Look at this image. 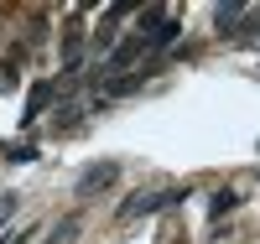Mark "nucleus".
Wrapping results in <instances>:
<instances>
[{
    "label": "nucleus",
    "instance_id": "obj_1",
    "mask_svg": "<svg viewBox=\"0 0 260 244\" xmlns=\"http://www.w3.org/2000/svg\"><path fill=\"white\" fill-rule=\"evenodd\" d=\"M182 187H172V192H136L130 203H120V218L130 224V218H146V213H161V208H172V203H182Z\"/></svg>",
    "mask_w": 260,
    "mask_h": 244
},
{
    "label": "nucleus",
    "instance_id": "obj_2",
    "mask_svg": "<svg viewBox=\"0 0 260 244\" xmlns=\"http://www.w3.org/2000/svg\"><path fill=\"white\" fill-rule=\"evenodd\" d=\"M115 177H120V166H115V161H99V166H89V171L78 177V187H73V192H78V197H94V192L110 187Z\"/></svg>",
    "mask_w": 260,
    "mask_h": 244
},
{
    "label": "nucleus",
    "instance_id": "obj_3",
    "mask_svg": "<svg viewBox=\"0 0 260 244\" xmlns=\"http://www.w3.org/2000/svg\"><path fill=\"white\" fill-rule=\"evenodd\" d=\"M57 94L52 88V78H42V83H31V94H26V109H21V130H31L37 120H42V109H47V99Z\"/></svg>",
    "mask_w": 260,
    "mask_h": 244
},
{
    "label": "nucleus",
    "instance_id": "obj_4",
    "mask_svg": "<svg viewBox=\"0 0 260 244\" xmlns=\"http://www.w3.org/2000/svg\"><path fill=\"white\" fill-rule=\"evenodd\" d=\"M141 52H146V42H141V37H125L120 47L110 52V62H104V68H99V78H110V73H120V68H130V62H136Z\"/></svg>",
    "mask_w": 260,
    "mask_h": 244
},
{
    "label": "nucleus",
    "instance_id": "obj_5",
    "mask_svg": "<svg viewBox=\"0 0 260 244\" xmlns=\"http://www.w3.org/2000/svg\"><path fill=\"white\" fill-rule=\"evenodd\" d=\"M177 31H182V21H177V16H167L161 26L146 37V52H151V47H172V42H177Z\"/></svg>",
    "mask_w": 260,
    "mask_h": 244
},
{
    "label": "nucleus",
    "instance_id": "obj_6",
    "mask_svg": "<svg viewBox=\"0 0 260 244\" xmlns=\"http://www.w3.org/2000/svg\"><path fill=\"white\" fill-rule=\"evenodd\" d=\"M234 208H240V192H234V187H219V192L208 197V218H224V213H234Z\"/></svg>",
    "mask_w": 260,
    "mask_h": 244
},
{
    "label": "nucleus",
    "instance_id": "obj_7",
    "mask_svg": "<svg viewBox=\"0 0 260 244\" xmlns=\"http://www.w3.org/2000/svg\"><path fill=\"white\" fill-rule=\"evenodd\" d=\"M240 21H245V6H219V11H213V26H219L224 37L240 31Z\"/></svg>",
    "mask_w": 260,
    "mask_h": 244
},
{
    "label": "nucleus",
    "instance_id": "obj_8",
    "mask_svg": "<svg viewBox=\"0 0 260 244\" xmlns=\"http://www.w3.org/2000/svg\"><path fill=\"white\" fill-rule=\"evenodd\" d=\"M161 21H167V6H146V11H141V42H146L151 31H156Z\"/></svg>",
    "mask_w": 260,
    "mask_h": 244
},
{
    "label": "nucleus",
    "instance_id": "obj_9",
    "mask_svg": "<svg viewBox=\"0 0 260 244\" xmlns=\"http://www.w3.org/2000/svg\"><path fill=\"white\" fill-rule=\"evenodd\" d=\"M73 234H78V213H68V218H62V224L52 229V239H47V244H68Z\"/></svg>",
    "mask_w": 260,
    "mask_h": 244
},
{
    "label": "nucleus",
    "instance_id": "obj_10",
    "mask_svg": "<svg viewBox=\"0 0 260 244\" xmlns=\"http://www.w3.org/2000/svg\"><path fill=\"white\" fill-rule=\"evenodd\" d=\"M94 47H99V52H104V47H115V21H110V16H104V26L94 31Z\"/></svg>",
    "mask_w": 260,
    "mask_h": 244
},
{
    "label": "nucleus",
    "instance_id": "obj_11",
    "mask_svg": "<svg viewBox=\"0 0 260 244\" xmlns=\"http://www.w3.org/2000/svg\"><path fill=\"white\" fill-rule=\"evenodd\" d=\"M21 78H16V62H0V94H11Z\"/></svg>",
    "mask_w": 260,
    "mask_h": 244
},
{
    "label": "nucleus",
    "instance_id": "obj_12",
    "mask_svg": "<svg viewBox=\"0 0 260 244\" xmlns=\"http://www.w3.org/2000/svg\"><path fill=\"white\" fill-rule=\"evenodd\" d=\"M234 37H260V11H255L250 21H240V31H234Z\"/></svg>",
    "mask_w": 260,
    "mask_h": 244
},
{
    "label": "nucleus",
    "instance_id": "obj_13",
    "mask_svg": "<svg viewBox=\"0 0 260 244\" xmlns=\"http://www.w3.org/2000/svg\"><path fill=\"white\" fill-rule=\"evenodd\" d=\"M37 229H11V234H0V244H26Z\"/></svg>",
    "mask_w": 260,
    "mask_h": 244
},
{
    "label": "nucleus",
    "instance_id": "obj_14",
    "mask_svg": "<svg viewBox=\"0 0 260 244\" xmlns=\"http://www.w3.org/2000/svg\"><path fill=\"white\" fill-rule=\"evenodd\" d=\"M11 161H37V146H11Z\"/></svg>",
    "mask_w": 260,
    "mask_h": 244
},
{
    "label": "nucleus",
    "instance_id": "obj_15",
    "mask_svg": "<svg viewBox=\"0 0 260 244\" xmlns=\"http://www.w3.org/2000/svg\"><path fill=\"white\" fill-rule=\"evenodd\" d=\"M11 213H16V197H0V224H6Z\"/></svg>",
    "mask_w": 260,
    "mask_h": 244
}]
</instances>
